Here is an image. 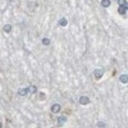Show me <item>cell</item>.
I'll list each match as a JSON object with an SVG mask.
<instances>
[{
  "label": "cell",
  "mask_w": 128,
  "mask_h": 128,
  "mask_svg": "<svg viewBox=\"0 0 128 128\" xmlns=\"http://www.w3.org/2000/svg\"><path fill=\"white\" fill-rule=\"evenodd\" d=\"M79 103H80L81 105H86L89 104L90 101L89 99V97H87V96H81V97H79Z\"/></svg>",
  "instance_id": "cell-1"
},
{
  "label": "cell",
  "mask_w": 128,
  "mask_h": 128,
  "mask_svg": "<svg viewBox=\"0 0 128 128\" xmlns=\"http://www.w3.org/2000/svg\"><path fill=\"white\" fill-rule=\"evenodd\" d=\"M103 75H104V72L101 69H96L93 71V75H94V77L97 79H100L103 76Z\"/></svg>",
  "instance_id": "cell-2"
},
{
  "label": "cell",
  "mask_w": 128,
  "mask_h": 128,
  "mask_svg": "<svg viewBox=\"0 0 128 128\" xmlns=\"http://www.w3.org/2000/svg\"><path fill=\"white\" fill-rule=\"evenodd\" d=\"M61 110V105L58 104H54L51 107V111L53 113H58Z\"/></svg>",
  "instance_id": "cell-3"
},
{
  "label": "cell",
  "mask_w": 128,
  "mask_h": 128,
  "mask_svg": "<svg viewBox=\"0 0 128 128\" xmlns=\"http://www.w3.org/2000/svg\"><path fill=\"white\" fill-rule=\"evenodd\" d=\"M119 81L122 83H128V75H126V74L121 75L119 77Z\"/></svg>",
  "instance_id": "cell-4"
},
{
  "label": "cell",
  "mask_w": 128,
  "mask_h": 128,
  "mask_svg": "<svg viewBox=\"0 0 128 128\" xmlns=\"http://www.w3.org/2000/svg\"><path fill=\"white\" fill-rule=\"evenodd\" d=\"M28 90V93H35L37 91V87L35 86L34 85H31V86H29V87L27 88Z\"/></svg>",
  "instance_id": "cell-5"
},
{
  "label": "cell",
  "mask_w": 128,
  "mask_h": 128,
  "mask_svg": "<svg viewBox=\"0 0 128 128\" xmlns=\"http://www.w3.org/2000/svg\"><path fill=\"white\" fill-rule=\"evenodd\" d=\"M66 121H67V118L65 116H60V117H58V119H57V122H58L59 125L65 124Z\"/></svg>",
  "instance_id": "cell-6"
},
{
  "label": "cell",
  "mask_w": 128,
  "mask_h": 128,
  "mask_svg": "<svg viewBox=\"0 0 128 128\" xmlns=\"http://www.w3.org/2000/svg\"><path fill=\"white\" fill-rule=\"evenodd\" d=\"M28 93V90L25 89V88H21V89L18 90V94L21 96H25Z\"/></svg>",
  "instance_id": "cell-7"
},
{
  "label": "cell",
  "mask_w": 128,
  "mask_h": 128,
  "mask_svg": "<svg viewBox=\"0 0 128 128\" xmlns=\"http://www.w3.org/2000/svg\"><path fill=\"white\" fill-rule=\"evenodd\" d=\"M59 24H60L62 27H65V26L68 24V21H67V19L65 18H61V19L60 20V21H59Z\"/></svg>",
  "instance_id": "cell-8"
},
{
  "label": "cell",
  "mask_w": 128,
  "mask_h": 128,
  "mask_svg": "<svg viewBox=\"0 0 128 128\" xmlns=\"http://www.w3.org/2000/svg\"><path fill=\"white\" fill-rule=\"evenodd\" d=\"M101 3H102V6L103 7H109L111 5V2L110 0H102Z\"/></svg>",
  "instance_id": "cell-9"
},
{
  "label": "cell",
  "mask_w": 128,
  "mask_h": 128,
  "mask_svg": "<svg viewBox=\"0 0 128 128\" xmlns=\"http://www.w3.org/2000/svg\"><path fill=\"white\" fill-rule=\"evenodd\" d=\"M11 29H12V26L10 24H6V25H4V27H3V31L6 33L10 32Z\"/></svg>",
  "instance_id": "cell-10"
},
{
  "label": "cell",
  "mask_w": 128,
  "mask_h": 128,
  "mask_svg": "<svg viewBox=\"0 0 128 128\" xmlns=\"http://www.w3.org/2000/svg\"><path fill=\"white\" fill-rule=\"evenodd\" d=\"M126 10H127V8L126 6H119V9H118V12H119V14H125V13H126Z\"/></svg>",
  "instance_id": "cell-11"
},
{
  "label": "cell",
  "mask_w": 128,
  "mask_h": 128,
  "mask_svg": "<svg viewBox=\"0 0 128 128\" xmlns=\"http://www.w3.org/2000/svg\"><path fill=\"white\" fill-rule=\"evenodd\" d=\"M42 43H43V45L47 46V45H49V44L50 43V40L49 39H47V38H44L43 39V41H42Z\"/></svg>",
  "instance_id": "cell-12"
},
{
  "label": "cell",
  "mask_w": 128,
  "mask_h": 128,
  "mask_svg": "<svg viewBox=\"0 0 128 128\" xmlns=\"http://www.w3.org/2000/svg\"><path fill=\"white\" fill-rule=\"evenodd\" d=\"M118 4L119 5V6H126L127 1L126 0H118Z\"/></svg>",
  "instance_id": "cell-13"
},
{
  "label": "cell",
  "mask_w": 128,
  "mask_h": 128,
  "mask_svg": "<svg viewBox=\"0 0 128 128\" xmlns=\"http://www.w3.org/2000/svg\"><path fill=\"white\" fill-rule=\"evenodd\" d=\"M97 126L98 127H104L105 126V124L103 122H98L97 124Z\"/></svg>",
  "instance_id": "cell-14"
},
{
  "label": "cell",
  "mask_w": 128,
  "mask_h": 128,
  "mask_svg": "<svg viewBox=\"0 0 128 128\" xmlns=\"http://www.w3.org/2000/svg\"><path fill=\"white\" fill-rule=\"evenodd\" d=\"M126 6V8H127V9H128V3H127V4H126V6Z\"/></svg>",
  "instance_id": "cell-15"
},
{
  "label": "cell",
  "mask_w": 128,
  "mask_h": 128,
  "mask_svg": "<svg viewBox=\"0 0 128 128\" xmlns=\"http://www.w3.org/2000/svg\"><path fill=\"white\" fill-rule=\"evenodd\" d=\"M0 128H2V124H1V122H0Z\"/></svg>",
  "instance_id": "cell-16"
}]
</instances>
